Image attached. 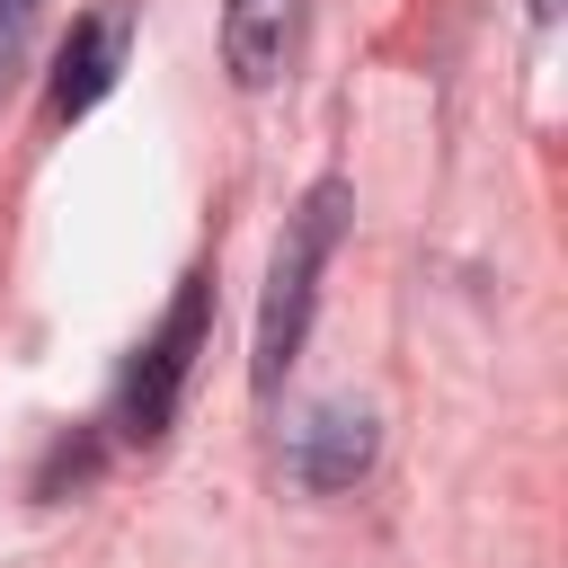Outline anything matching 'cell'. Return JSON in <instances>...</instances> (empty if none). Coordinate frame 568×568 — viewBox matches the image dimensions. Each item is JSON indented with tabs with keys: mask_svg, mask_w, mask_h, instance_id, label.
Returning a JSON list of instances; mask_svg holds the SVG:
<instances>
[{
	"mask_svg": "<svg viewBox=\"0 0 568 568\" xmlns=\"http://www.w3.org/2000/svg\"><path fill=\"white\" fill-rule=\"evenodd\" d=\"M204 337H213V275L186 266L169 320L133 346V364H124V382H115V417H106V426H115L124 444H160V435H169V417H178V399H186V382H195Z\"/></svg>",
	"mask_w": 568,
	"mask_h": 568,
	"instance_id": "cell-1",
	"label": "cell"
},
{
	"mask_svg": "<svg viewBox=\"0 0 568 568\" xmlns=\"http://www.w3.org/2000/svg\"><path fill=\"white\" fill-rule=\"evenodd\" d=\"M337 222H346V186H311L302 213L284 222L275 240V266H266V302H257V390H275L302 355V328H311V293H320V266L337 248Z\"/></svg>",
	"mask_w": 568,
	"mask_h": 568,
	"instance_id": "cell-2",
	"label": "cell"
},
{
	"mask_svg": "<svg viewBox=\"0 0 568 568\" xmlns=\"http://www.w3.org/2000/svg\"><path fill=\"white\" fill-rule=\"evenodd\" d=\"M124 71V18H80L53 53V80H44V115L53 124H80Z\"/></svg>",
	"mask_w": 568,
	"mask_h": 568,
	"instance_id": "cell-3",
	"label": "cell"
},
{
	"mask_svg": "<svg viewBox=\"0 0 568 568\" xmlns=\"http://www.w3.org/2000/svg\"><path fill=\"white\" fill-rule=\"evenodd\" d=\"M302 44V0H222V62L240 89H275Z\"/></svg>",
	"mask_w": 568,
	"mask_h": 568,
	"instance_id": "cell-4",
	"label": "cell"
},
{
	"mask_svg": "<svg viewBox=\"0 0 568 568\" xmlns=\"http://www.w3.org/2000/svg\"><path fill=\"white\" fill-rule=\"evenodd\" d=\"M284 470L302 488H355L373 470V417L364 408H311L284 444Z\"/></svg>",
	"mask_w": 568,
	"mask_h": 568,
	"instance_id": "cell-5",
	"label": "cell"
},
{
	"mask_svg": "<svg viewBox=\"0 0 568 568\" xmlns=\"http://www.w3.org/2000/svg\"><path fill=\"white\" fill-rule=\"evenodd\" d=\"M89 470H98V444H89V435H71V444H62V453H53V462H44V479H36V497H62V479H71V488H80V479H89Z\"/></svg>",
	"mask_w": 568,
	"mask_h": 568,
	"instance_id": "cell-6",
	"label": "cell"
},
{
	"mask_svg": "<svg viewBox=\"0 0 568 568\" xmlns=\"http://www.w3.org/2000/svg\"><path fill=\"white\" fill-rule=\"evenodd\" d=\"M36 9L44 0H0V80L27 62V36H36Z\"/></svg>",
	"mask_w": 568,
	"mask_h": 568,
	"instance_id": "cell-7",
	"label": "cell"
},
{
	"mask_svg": "<svg viewBox=\"0 0 568 568\" xmlns=\"http://www.w3.org/2000/svg\"><path fill=\"white\" fill-rule=\"evenodd\" d=\"M550 9H559V0H532V18H550Z\"/></svg>",
	"mask_w": 568,
	"mask_h": 568,
	"instance_id": "cell-8",
	"label": "cell"
}]
</instances>
